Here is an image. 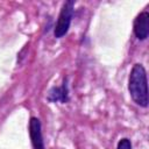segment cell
Masks as SVG:
<instances>
[{
	"instance_id": "cell-6",
	"label": "cell",
	"mask_w": 149,
	"mask_h": 149,
	"mask_svg": "<svg viewBox=\"0 0 149 149\" xmlns=\"http://www.w3.org/2000/svg\"><path fill=\"white\" fill-rule=\"evenodd\" d=\"M118 149H132V143L128 139H121L118 143Z\"/></svg>"
},
{
	"instance_id": "cell-2",
	"label": "cell",
	"mask_w": 149,
	"mask_h": 149,
	"mask_svg": "<svg viewBox=\"0 0 149 149\" xmlns=\"http://www.w3.org/2000/svg\"><path fill=\"white\" fill-rule=\"evenodd\" d=\"M72 14H73V1H66L61 9V13H59L56 27H55V36L56 37L59 38L68 33L70 23H71Z\"/></svg>"
},
{
	"instance_id": "cell-4",
	"label": "cell",
	"mask_w": 149,
	"mask_h": 149,
	"mask_svg": "<svg viewBox=\"0 0 149 149\" xmlns=\"http://www.w3.org/2000/svg\"><path fill=\"white\" fill-rule=\"evenodd\" d=\"M29 135H30V140L34 149H44V143H43V137L41 132V122L37 118L30 119Z\"/></svg>"
},
{
	"instance_id": "cell-1",
	"label": "cell",
	"mask_w": 149,
	"mask_h": 149,
	"mask_svg": "<svg viewBox=\"0 0 149 149\" xmlns=\"http://www.w3.org/2000/svg\"><path fill=\"white\" fill-rule=\"evenodd\" d=\"M128 90L132 99L140 106H148V85L146 70L141 64H135L130 71Z\"/></svg>"
},
{
	"instance_id": "cell-3",
	"label": "cell",
	"mask_w": 149,
	"mask_h": 149,
	"mask_svg": "<svg viewBox=\"0 0 149 149\" xmlns=\"http://www.w3.org/2000/svg\"><path fill=\"white\" fill-rule=\"evenodd\" d=\"M134 34L139 40H146L149 34V14L142 12L134 21Z\"/></svg>"
},
{
	"instance_id": "cell-5",
	"label": "cell",
	"mask_w": 149,
	"mask_h": 149,
	"mask_svg": "<svg viewBox=\"0 0 149 149\" xmlns=\"http://www.w3.org/2000/svg\"><path fill=\"white\" fill-rule=\"evenodd\" d=\"M49 100L51 101H62V102H65L68 101V87L64 83V85L62 87H54L50 92H49Z\"/></svg>"
}]
</instances>
